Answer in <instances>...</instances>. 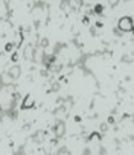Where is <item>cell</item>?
<instances>
[{
	"instance_id": "obj_1",
	"label": "cell",
	"mask_w": 134,
	"mask_h": 155,
	"mask_svg": "<svg viewBox=\"0 0 134 155\" xmlns=\"http://www.w3.org/2000/svg\"><path fill=\"white\" fill-rule=\"evenodd\" d=\"M117 28L122 32H131L134 29V21H132L131 17H122L119 20V23H117Z\"/></svg>"
},
{
	"instance_id": "obj_2",
	"label": "cell",
	"mask_w": 134,
	"mask_h": 155,
	"mask_svg": "<svg viewBox=\"0 0 134 155\" xmlns=\"http://www.w3.org/2000/svg\"><path fill=\"white\" fill-rule=\"evenodd\" d=\"M32 106H35V99H34V96H32V94L25 96L23 102H21V108H23V109H31Z\"/></svg>"
},
{
	"instance_id": "obj_3",
	"label": "cell",
	"mask_w": 134,
	"mask_h": 155,
	"mask_svg": "<svg viewBox=\"0 0 134 155\" xmlns=\"http://www.w3.org/2000/svg\"><path fill=\"white\" fill-rule=\"evenodd\" d=\"M64 132H65V125H64V122H58L56 126H55V136H56V137H62Z\"/></svg>"
},
{
	"instance_id": "obj_4",
	"label": "cell",
	"mask_w": 134,
	"mask_h": 155,
	"mask_svg": "<svg viewBox=\"0 0 134 155\" xmlns=\"http://www.w3.org/2000/svg\"><path fill=\"white\" fill-rule=\"evenodd\" d=\"M8 75H9V78H11V79H17V78H20V75H21L20 67H17V65L11 67V69H9V72H8Z\"/></svg>"
},
{
	"instance_id": "obj_5",
	"label": "cell",
	"mask_w": 134,
	"mask_h": 155,
	"mask_svg": "<svg viewBox=\"0 0 134 155\" xmlns=\"http://www.w3.org/2000/svg\"><path fill=\"white\" fill-rule=\"evenodd\" d=\"M25 55L28 56V59H31V58H32V55H34V49H32V47H28V49L25 50Z\"/></svg>"
},
{
	"instance_id": "obj_6",
	"label": "cell",
	"mask_w": 134,
	"mask_h": 155,
	"mask_svg": "<svg viewBox=\"0 0 134 155\" xmlns=\"http://www.w3.org/2000/svg\"><path fill=\"white\" fill-rule=\"evenodd\" d=\"M43 139H44V132H43V131L38 132V134L35 136V140H37V142H43Z\"/></svg>"
},
{
	"instance_id": "obj_7",
	"label": "cell",
	"mask_w": 134,
	"mask_h": 155,
	"mask_svg": "<svg viewBox=\"0 0 134 155\" xmlns=\"http://www.w3.org/2000/svg\"><path fill=\"white\" fill-rule=\"evenodd\" d=\"M14 46H15V44H14V43H8V44H6V46H5V50H6V52H11V50L14 49Z\"/></svg>"
},
{
	"instance_id": "obj_8",
	"label": "cell",
	"mask_w": 134,
	"mask_h": 155,
	"mask_svg": "<svg viewBox=\"0 0 134 155\" xmlns=\"http://www.w3.org/2000/svg\"><path fill=\"white\" fill-rule=\"evenodd\" d=\"M102 11H104L102 5H96V6H95V12H96V14H102Z\"/></svg>"
},
{
	"instance_id": "obj_9",
	"label": "cell",
	"mask_w": 134,
	"mask_h": 155,
	"mask_svg": "<svg viewBox=\"0 0 134 155\" xmlns=\"http://www.w3.org/2000/svg\"><path fill=\"white\" fill-rule=\"evenodd\" d=\"M11 59H12V61H18V53H14Z\"/></svg>"
}]
</instances>
